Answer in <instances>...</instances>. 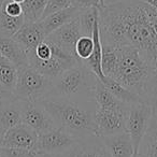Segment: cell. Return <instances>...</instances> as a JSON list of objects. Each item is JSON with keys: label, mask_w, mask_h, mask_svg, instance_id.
I'll return each mask as SVG.
<instances>
[{"label": "cell", "mask_w": 157, "mask_h": 157, "mask_svg": "<svg viewBox=\"0 0 157 157\" xmlns=\"http://www.w3.org/2000/svg\"><path fill=\"white\" fill-rule=\"evenodd\" d=\"M98 10L101 44L114 48H138L154 70L157 65V35L148 22L143 0L105 5Z\"/></svg>", "instance_id": "obj_1"}, {"label": "cell", "mask_w": 157, "mask_h": 157, "mask_svg": "<svg viewBox=\"0 0 157 157\" xmlns=\"http://www.w3.org/2000/svg\"><path fill=\"white\" fill-rule=\"evenodd\" d=\"M38 102L48 111L57 127L65 129L75 138L96 135L95 99H72L46 96Z\"/></svg>", "instance_id": "obj_2"}, {"label": "cell", "mask_w": 157, "mask_h": 157, "mask_svg": "<svg viewBox=\"0 0 157 157\" xmlns=\"http://www.w3.org/2000/svg\"><path fill=\"white\" fill-rule=\"evenodd\" d=\"M116 52L117 65L112 78L138 95L145 103L151 105L152 66L142 56L140 51L132 46H122L116 48Z\"/></svg>", "instance_id": "obj_3"}, {"label": "cell", "mask_w": 157, "mask_h": 157, "mask_svg": "<svg viewBox=\"0 0 157 157\" xmlns=\"http://www.w3.org/2000/svg\"><path fill=\"white\" fill-rule=\"evenodd\" d=\"M97 76L83 63L66 69L52 80V90L48 96L72 99H95L94 90Z\"/></svg>", "instance_id": "obj_4"}, {"label": "cell", "mask_w": 157, "mask_h": 157, "mask_svg": "<svg viewBox=\"0 0 157 157\" xmlns=\"http://www.w3.org/2000/svg\"><path fill=\"white\" fill-rule=\"evenodd\" d=\"M52 90V80L44 76L30 66L18 68L14 96L23 101H39Z\"/></svg>", "instance_id": "obj_5"}, {"label": "cell", "mask_w": 157, "mask_h": 157, "mask_svg": "<svg viewBox=\"0 0 157 157\" xmlns=\"http://www.w3.org/2000/svg\"><path fill=\"white\" fill-rule=\"evenodd\" d=\"M153 112L154 107L145 102H138L129 105L126 116V131L132 141L135 156L138 155L140 144L147 130Z\"/></svg>", "instance_id": "obj_6"}, {"label": "cell", "mask_w": 157, "mask_h": 157, "mask_svg": "<svg viewBox=\"0 0 157 157\" xmlns=\"http://www.w3.org/2000/svg\"><path fill=\"white\" fill-rule=\"evenodd\" d=\"M128 109L129 105L122 109L97 108L95 113L96 136L102 138L126 131V116Z\"/></svg>", "instance_id": "obj_7"}, {"label": "cell", "mask_w": 157, "mask_h": 157, "mask_svg": "<svg viewBox=\"0 0 157 157\" xmlns=\"http://www.w3.org/2000/svg\"><path fill=\"white\" fill-rule=\"evenodd\" d=\"M22 123L33 128L38 135L56 128V124L45 109L38 101L21 100Z\"/></svg>", "instance_id": "obj_8"}, {"label": "cell", "mask_w": 157, "mask_h": 157, "mask_svg": "<svg viewBox=\"0 0 157 157\" xmlns=\"http://www.w3.org/2000/svg\"><path fill=\"white\" fill-rule=\"evenodd\" d=\"M78 139L65 129L56 127L48 132L39 135L37 150L42 154L60 155L69 150Z\"/></svg>", "instance_id": "obj_9"}, {"label": "cell", "mask_w": 157, "mask_h": 157, "mask_svg": "<svg viewBox=\"0 0 157 157\" xmlns=\"http://www.w3.org/2000/svg\"><path fill=\"white\" fill-rule=\"evenodd\" d=\"M58 157H111L102 139L96 135L78 138L75 143Z\"/></svg>", "instance_id": "obj_10"}, {"label": "cell", "mask_w": 157, "mask_h": 157, "mask_svg": "<svg viewBox=\"0 0 157 157\" xmlns=\"http://www.w3.org/2000/svg\"><path fill=\"white\" fill-rule=\"evenodd\" d=\"M82 36L83 35H82L80 21L78 16L73 21L63 25L58 29L50 33L45 38V40L56 44L67 53L75 56V44Z\"/></svg>", "instance_id": "obj_11"}, {"label": "cell", "mask_w": 157, "mask_h": 157, "mask_svg": "<svg viewBox=\"0 0 157 157\" xmlns=\"http://www.w3.org/2000/svg\"><path fill=\"white\" fill-rule=\"evenodd\" d=\"M38 139L39 135L33 128L24 123H20L5 133L3 147L37 150Z\"/></svg>", "instance_id": "obj_12"}, {"label": "cell", "mask_w": 157, "mask_h": 157, "mask_svg": "<svg viewBox=\"0 0 157 157\" xmlns=\"http://www.w3.org/2000/svg\"><path fill=\"white\" fill-rule=\"evenodd\" d=\"M12 38L29 53L43 42L46 36L39 22H25Z\"/></svg>", "instance_id": "obj_13"}, {"label": "cell", "mask_w": 157, "mask_h": 157, "mask_svg": "<svg viewBox=\"0 0 157 157\" xmlns=\"http://www.w3.org/2000/svg\"><path fill=\"white\" fill-rule=\"evenodd\" d=\"M102 142L111 157H133V144L127 131L102 137Z\"/></svg>", "instance_id": "obj_14"}, {"label": "cell", "mask_w": 157, "mask_h": 157, "mask_svg": "<svg viewBox=\"0 0 157 157\" xmlns=\"http://www.w3.org/2000/svg\"><path fill=\"white\" fill-rule=\"evenodd\" d=\"M0 52L7 60L17 68L29 66L28 52L12 37L0 36Z\"/></svg>", "instance_id": "obj_15"}, {"label": "cell", "mask_w": 157, "mask_h": 157, "mask_svg": "<svg viewBox=\"0 0 157 157\" xmlns=\"http://www.w3.org/2000/svg\"><path fill=\"white\" fill-rule=\"evenodd\" d=\"M20 123H22L21 100L14 96L0 105V129L6 133Z\"/></svg>", "instance_id": "obj_16"}, {"label": "cell", "mask_w": 157, "mask_h": 157, "mask_svg": "<svg viewBox=\"0 0 157 157\" xmlns=\"http://www.w3.org/2000/svg\"><path fill=\"white\" fill-rule=\"evenodd\" d=\"M80 14V10L76 9L74 7H69L67 9L60 10L55 13L51 14V15L46 16V17L42 18V20L38 21L41 25L42 29H43L44 33L48 37L50 33L58 29L63 25L67 24V23L73 21Z\"/></svg>", "instance_id": "obj_17"}, {"label": "cell", "mask_w": 157, "mask_h": 157, "mask_svg": "<svg viewBox=\"0 0 157 157\" xmlns=\"http://www.w3.org/2000/svg\"><path fill=\"white\" fill-rule=\"evenodd\" d=\"M140 157H157V108H154L147 130L139 147Z\"/></svg>", "instance_id": "obj_18"}, {"label": "cell", "mask_w": 157, "mask_h": 157, "mask_svg": "<svg viewBox=\"0 0 157 157\" xmlns=\"http://www.w3.org/2000/svg\"><path fill=\"white\" fill-rule=\"evenodd\" d=\"M94 97L98 108H111V109H122L130 105L120 101L97 78L94 90Z\"/></svg>", "instance_id": "obj_19"}, {"label": "cell", "mask_w": 157, "mask_h": 157, "mask_svg": "<svg viewBox=\"0 0 157 157\" xmlns=\"http://www.w3.org/2000/svg\"><path fill=\"white\" fill-rule=\"evenodd\" d=\"M18 76V68L11 61L3 59L0 61V88L14 94Z\"/></svg>", "instance_id": "obj_20"}, {"label": "cell", "mask_w": 157, "mask_h": 157, "mask_svg": "<svg viewBox=\"0 0 157 157\" xmlns=\"http://www.w3.org/2000/svg\"><path fill=\"white\" fill-rule=\"evenodd\" d=\"M105 86L122 102L126 103V105H133V103L138 102H144L138 95H136L135 93L130 92L129 90H127L126 87H124L123 85H121L118 82H116L114 78H108L105 76L102 81Z\"/></svg>", "instance_id": "obj_21"}, {"label": "cell", "mask_w": 157, "mask_h": 157, "mask_svg": "<svg viewBox=\"0 0 157 157\" xmlns=\"http://www.w3.org/2000/svg\"><path fill=\"white\" fill-rule=\"evenodd\" d=\"M25 23L24 15L17 16H10L5 12V10L0 9V36L3 37H13L18 29L23 26Z\"/></svg>", "instance_id": "obj_22"}, {"label": "cell", "mask_w": 157, "mask_h": 157, "mask_svg": "<svg viewBox=\"0 0 157 157\" xmlns=\"http://www.w3.org/2000/svg\"><path fill=\"white\" fill-rule=\"evenodd\" d=\"M99 18V10L97 7H90L80 11L78 14V21L83 36L92 37L94 27Z\"/></svg>", "instance_id": "obj_23"}, {"label": "cell", "mask_w": 157, "mask_h": 157, "mask_svg": "<svg viewBox=\"0 0 157 157\" xmlns=\"http://www.w3.org/2000/svg\"><path fill=\"white\" fill-rule=\"evenodd\" d=\"M48 1V0H25L22 3L25 22H38L41 20Z\"/></svg>", "instance_id": "obj_24"}, {"label": "cell", "mask_w": 157, "mask_h": 157, "mask_svg": "<svg viewBox=\"0 0 157 157\" xmlns=\"http://www.w3.org/2000/svg\"><path fill=\"white\" fill-rule=\"evenodd\" d=\"M117 65V52L116 48L102 45V58H101V70L105 76L112 78Z\"/></svg>", "instance_id": "obj_25"}, {"label": "cell", "mask_w": 157, "mask_h": 157, "mask_svg": "<svg viewBox=\"0 0 157 157\" xmlns=\"http://www.w3.org/2000/svg\"><path fill=\"white\" fill-rule=\"evenodd\" d=\"M94 51V40L93 37L88 36H82L78 40L75 44V56L80 60V63H83L86 59H88L93 54Z\"/></svg>", "instance_id": "obj_26"}, {"label": "cell", "mask_w": 157, "mask_h": 157, "mask_svg": "<svg viewBox=\"0 0 157 157\" xmlns=\"http://www.w3.org/2000/svg\"><path fill=\"white\" fill-rule=\"evenodd\" d=\"M6 157H41L42 153L38 150H27V148L1 147Z\"/></svg>", "instance_id": "obj_27"}, {"label": "cell", "mask_w": 157, "mask_h": 157, "mask_svg": "<svg viewBox=\"0 0 157 157\" xmlns=\"http://www.w3.org/2000/svg\"><path fill=\"white\" fill-rule=\"evenodd\" d=\"M69 7H72L71 0H48L46 3V7L44 9V12L42 14V18L46 17V16L51 15V14L55 13L60 10L67 9Z\"/></svg>", "instance_id": "obj_28"}, {"label": "cell", "mask_w": 157, "mask_h": 157, "mask_svg": "<svg viewBox=\"0 0 157 157\" xmlns=\"http://www.w3.org/2000/svg\"><path fill=\"white\" fill-rule=\"evenodd\" d=\"M2 9L5 10V12L7 14H9L10 16H17L23 15V7L21 3H17L15 1L12 0H5V2L2 3Z\"/></svg>", "instance_id": "obj_29"}, {"label": "cell", "mask_w": 157, "mask_h": 157, "mask_svg": "<svg viewBox=\"0 0 157 157\" xmlns=\"http://www.w3.org/2000/svg\"><path fill=\"white\" fill-rule=\"evenodd\" d=\"M144 10H145L146 16H147L148 22H150L153 30L157 35V8H154L152 6L147 5L146 2H144Z\"/></svg>", "instance_id": "obj_30"}, {"label": "cell", "mask_w": 157, "mask_h": 157, "mask_svg": "<svg viewBox=\"0 0 157 157\" xmlns=\"http://www.w3.org/2000/svg\"><path fill=\"white\" fill-rule=\"evenodd\" d=\"M151 105L157 107V65L153 70V84H152V96H151Z\"/></svg>", "instance_id": "obj_31"}, {"label": "cell", "mask_w": 157, "mask_h": 157, "mask_svg": "<svg viewBox=\"0 0 157 157\" xmlns=\"http://www.w3.org/2000/svg\"><path fill=\"white\" fill-rule=\"evenodd\" d=\"M71 3H72V7L76 8L80 11L90 7H96L95 0H71Z\"/></svg>", "instance_id": "obj_32"}, {"label": "cell", "mask_w": 157, "mask_h": 157, "mask_svg": "<svg viewBox=\"0 0 157 157\" xmlns=\"http://www.w3.org/2000/svg\"><path fill=\"white\" fill-rule=\"evenodd\" d=\"M143 1L147 3V5L152 6V7L157 8V0H143Z\"/></svg>", "instance_id": "obj_33"}, {"label": "cell", "mask_w": 157, "mask_h": 157, "mask_svg": "<svg viewBox=\"0 0 157 157\" xmlns=\"http://www.w3.org/2000/svg\"><path fill=\"white\" fill-rule=\"evenodd\" d=\"M122 1H127V0H105V5H112V3L122 2Z\"/></svg>", "instance_id": "obj_34"}, {"label": "cell", "mask_w": 157, "mask_h": 157, "mask_svg": "<svg viewBox=\"0 0 157 157\" xmlns=\"http://www.w3.org/2000/svg\"><path fill=\"white\" fill-rule=\"evenodd\" d=\"M3 138H5V132L0 129V147L3 146Z\"/></svg>", "instance_id": "obj_35"}, {"label": "cell", "mask_w": 157, "mask_h": 157, "mask_svg": "<svg viewBox=\"0 0 157 157\" xmlns=\"http://www.w3.org/2000/svg\"><path fill=\"white\" fill-rule=\"evenodd\" d=\"M95 3H96V7L99 9L105 5V0H95Z\"/></svg>", "instance_id": "obj_36"}, {"label": "cell", "mask_w": 157, "mask_h": 157, "mask_svg": "<svg viewBox=\"0 0 157 157\" xmlns=\"http://www.w3.org/2000/svg\"><path fill=\"white\" fill-rule=\"evenodd\" d=\"M41 157H58L57 155H51V154H42Z\"/></svg>", "instance_id": "obj_37"}, {"label": "cell", "mask_w": 157, "mask_h": 157, "mask_svg": "<svg viewBox=\"0 0 157 157\" xmlns=\"http://www.w3.org/2000/svg\"><path fill=\"white\" fill-rule=\"evenodd\" d=\"M12 1H15V2H17V3H21V5H22V3L24 2L25 0H12Z\"/></svg>", "instance_id": "obj_38"}, {"label": "cell", "mask_w": 157, "mask_h": 157, "mask_svg": "<svg viewBox=\"0 0 157 157\" xmlns=\"http://www.w3.org/2000/svg\"><path fill=\"white\" fill-rule=\"evenodd\" d=\"M0 157H6L5 154H3V152H2V150H1V147H0Z\"/></svg>", "instance_id": "obj_39"}, {"label": "cell", "mask_w": 157, "mask_h": 157, "mask_svg": "<svg viewBox=\"0 0 157 157\" xmlns=\"http://www.w3.org/2000/svg\"><path fill=\"white\" fill-rule=\"evenodd\" d=\"M3 59H5V57H3V55L1 54V52H0V61L3 60Z\"/></svg>", "instance_id": "obj_40"}, {"label": "cell", "mask_w": 157, "mask_h": 157, "mask_svg": "<svg viewBox=\"0 0 157 157\" xmlns=\"http://www.w3.org/2000/svg\"><path fill=\"white\" fill-rule=\"evenodd\" d=\"M5 2V1H1V0H0V9H1V7H2V3Z\"/></svg>", "instance_id": "obj_41"}, {"label": "cell", "mask_w": 157, "mask_h": 157, "mask_svg": "<svg viewBox=\"0 0 157 157\" xmlns=\"http://www.w3.org/2000/svg\"><path fill=\"white\" fill-rule=\"evenodd\" d=\"M133 157H140V156H139V155H137V156H133Z\"/></svg>", "instance_id": "obj_42"}, {"label": "cell", "mask_w": 157, "mask_h": 157, "mask_svg": "<svg viewBox=\"0 0 157 157\" xmlns=\"http://www.w3.org/2000/svg\"><path fill=\"white\" fill-rule=\"evenodd\" d=\"M1 1H5V0H1Z\"/></svg>", "instance_id": "obj_43"}, {"label": "cell", "mask_w": 157, "mask_h": 157, "mask_svg": "<svg viewBox=\"0 0 157 157\" xmlns=\"http://www.w3.org/2000/svg\"><path fill=\"white\" fill-rule=\"evenodd\" d=\"M155 108H157V107H155Z\"/></svg>", "instance_id": "obj_44"}]
</instances>
